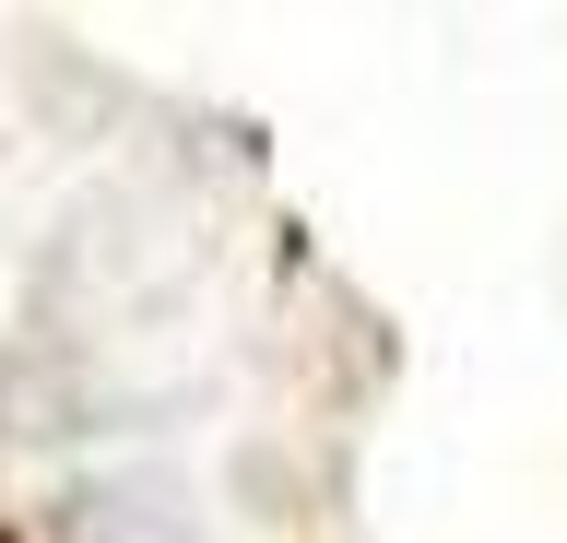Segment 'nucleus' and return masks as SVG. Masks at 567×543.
I'll return each instance as SVG.
<instances>
[{
	"label": "nucleus",
	"mask_w": 567,
	"mask_h": 543,
	"mask_svg": "<svg viewBox=\"0 0 567 543\" xmlns=\"http://www.w3.org/2000/svg\"><path fill=\"white\" fill-rule=\"evenodd\" d=\"M0 543H24V532H12V520H0Z\"/></svg>",
	"instance_id": "nucleus-1"
}]
</instances>
